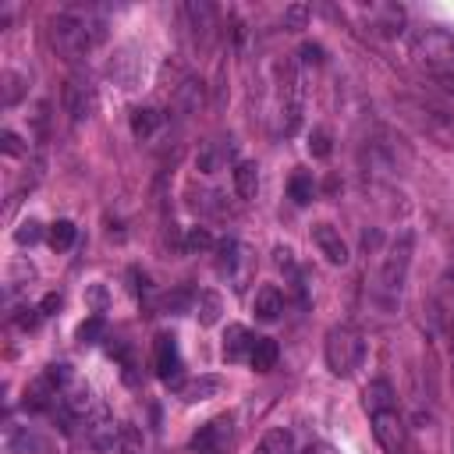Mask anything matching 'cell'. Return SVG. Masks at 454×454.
Masks as SVG:
<instances>
[{
	"label": "cell",
	"instance_id": "11",
	"mask_svg": "<svg viewBox=\"0 0 454 454\" xmlns=\"http://www.w3.org/2000/svg\"><path fill=\"white\" fill-rule=\"evenodd\" d=\"M60 408L71 415V419H89L96 408H99V401H96V394H92V387L89 383H82L78 376L60 390Z\"/></svg>",
	"mask_w": 454,
	"mask_h": 454
},
{
	"label": "cell",
	"instance_id": "3",
	"mask_svg": "<svg viewBox=\"0 0 454 454\" xmlns=\"http://www.w3.org/2000/svg\"><path fill=\"white\" fill-rule=\"evenodd\" d=\"M411 57L436 78H454V32L440 25H422L411 35Z\"/></svg>",
	"mask_w": 454,
	"mask_h": 454
},
{
	"label": "cell",
	"instance_id": "10",
	"mask_svg": "<svg viewBox=\"0 0 454 454\" xmlns=\"http://www.w3.org/2000/svg\"><path fill=\"white\" fill-rule=\"evenodd\" d=\"M312 241L319 248V255L330 262V266H348L351 252H348V241L340 238V231L333 223H312Z\"/></svg>",
	"mask_w": 454,
	"mask_h": 454
},
{
	"label": "cell",
	"instance_id": "20",
	"mask_svg": "<svg viewBox=\"0 0 454 454\" xmlns=\"http://www.w3.org/2000/svg\"><path fill=\"white\" fill-rule=\"evenodd\" d=\"M220 316H223V298L216 291H199V298H195V319H199V326H216Z\"/></svg>",
	"mask_w": 454,
	"mask_h": 454
},
{
	"label": "cell",
	"instance_id": "1",
	"mask_svg": "<svg viewBox=\"0 0 454 454\" xmlns=\"http://www.w3.org/2000/svg\"><path fill=\"white\" fill-rule=\"evenodd\" d=\"M106 39V21L96 11H60L50 21V43L64 60H82Z\"/></svg>",
	"mask_w": 454,
	"mask_h": 454
},
{
	"label": "cell",
	"instance_id": "26",
	"mask_svg": "<svg viewBox=\"0 0 454 454\" xmlns=\"http://www.w3.org/2000/svg\"><path fill=\"white\" fill-rule=\"evenodd\" d=\"M74 238H78V227L71 220H53L50 231H46V241H50L53 252H67L74 245Z\"/></svg>",
	"mask_w": 454,
	"mask_h": 454
},
{
	"label": "cell",
	"instance_id": "37",
	"mask_svg": "<svg viewBox=\"0 0 454 454\" xmlns=\"http://www.w3.org/2000/svg\"><path fill=\"white\" fill-rule=\"evenodd\" d=\"M273 262H277L280 270H287V273H294V252H291V248H284V245H277V248H273Z\"/></svg>",
	"mask_w": 454,
	"mask_h": 454
},
{
	"label": "cell",
	"instance_id": "31",
	"mask_svg": "<svg viewBox=\"0 0 454 454\" xmlns=\"http://www.w3.org/2000/svg\"><path fill=\"white\" fill-rule=\"evenodd\" d=\"M184 248H188V252H209V248H216V241H213V234H209L206 227H188Z\"/></svg>",
	"mask_w": 454,
	"mask_h": 454
},
{
	"label": "cell",
	"instance_id": "18",
	"mask_svg": "<svg viewBox=\"0 0 454 454\" xmlns=\"http://www.w3.org/2000/svg\"><path fill=\"white\" fill-rule=\"evenodd\" d=\"M234 192H238V199H255V192H259V163L255 160H238L234 163Z\"/></svg>",
	"mask_w": 454,
	"mask_h": 454
},
{
	"label": "cell",
	"instance_id": "2",
	"mask_svg": "<svg viewBox=\"0 0 454 454\" xmlns=\"http://www.w3.org/2000/svg\"><path fill=\"white\" fill-rule=\"evenodd\" d=\"M323 358L333 376H340V380L355 376V369H362V362H365V340H362L358 326L333 323L323 337Z\"/></svg>",
	"mask_w": 454,
	"mask_h": 454
},
{
	"label": "cell",
	"instance_id": "27",
	"mask_svg": "<svg viewBox=\"0 0 454 454\" xmlns=\"http://www.w3.org/2000/svg\"><path fill=\"white\" fill-rule=\"evenodd\" d=\"M7 447H11L14 454H28V450H32V454H43V450H46V443H43L28 426H25V429H11V433H7Z\"/></svg>",
	"mask_w": 454,
	"mask_h": 454
},
{
	"label": "cell",
	"instance_id": "9",
	"mask_svg": "<svg viewBox=\"0 0 454 454\" xmlns=\"http://www.w3.org/2000/svg\"><path fill=\"white\" fill-rule=\"evenodd\" d=\"M117 436H121V422H114V415L99 404V408L85 419V443H89L92 450L106 454V450L117 447Z\"/></svg>",
	"mask_w": 454,
	"mask_h": 454
},
{
	"label": "cell",
	"instance_id": "5",
	"mask_svg": "<svg viewBox=\"0 0 454 454\" xmlns=\"http://www.w3.org/2000/svg\"><path fill=\"white\" fill-rule=\"evenodd\" d=\"M60 103H64V114L71 117V124H85L96 114V106H99V96H96L92 78L82 74V71L67 74V82L60 89Z\"/></svg>",
	"mask_w": 454,
	"mask_h": 454
},
{
	"label": "cell",
	"instance_id": "42",
	"mask_svg": "<svg viewBox=\"0 0 454 454\" xmlns=\"http://www.w3.org/2000/svg\"><path fill=\"white\" fill-rule=\"evenodd\" d=\"M53 309H60V294H46V298H43V305H39V312H43V316H50Z\"/></svg>",
	"mask_w": 454,
	"mask_h": 454
},
{
	"label": "cell",
	"instance_id": "33",
	"mask_svg": "<svg viewBox=\"0 0 454 454\" xmlns=\"http://www.w3.org/2000/svg\"><path fill=\"white\" fill-rule=\"evenodd\" d=\"M39 238H43V223L39 220H21L18 231H14V241L18 245H35Z\"/></svg>",
	"mask_w": 454,
	"mask_h": 454
},
{
	"label": "cell",
	"instance_id": "35",
	"mask_svg": "<svg viewBox=\"0 0 454 454\" xmlns=\"http://www.w3.org/2000/svg\"><path fill=\"white\" fill-rule=\"evenodd\" d=\"M309 153L312 156H330V131L326 128H316L309 135Z\"/></svg>",
	"mask_w": 454,
	"mask_h": 454
},
{
	"label": "cell",
	"instance_id": "38",
	"mask_svg": "<svg viewBox=\"0 0 454 454\" xmlns=\"http://www.w3.org/2000/svg\"><path fill=\"white\" fill-rule=\"evenodd\" d=\"M39 316H43L39 309H18V316H14V323H18L21 330H32V326L39 323Z\"/></svg>",
	"mask_w": 454,
	"mask_h": 454
},
{
	"label": "cell",
	"instance_id": "12",
	"mask_svg": "<svg viewBox=\"0 0 454 454\" xmlns=\"http://www.w3.org/2000/svg\"><path fill=\"white\" fill-rule=\"evenodd\" d=\"M153 369H156V376L167 380V383L181 372V355H177L174 333H156V340H153Z\"/></svg>",
	"mask_w": 454,
	"mask_h": 454
},
{
	"label": "cell",
	"instance_id": "13",
	"mask_svg": "<svg viewBox=\"0 0 454 454\" xmlns=\"http://www.w3.org/2000/svg\"><path fill=\"white\" fill-rule=\"evenodd\" d=\"M223 387H227V383H223V376L202 372V376H192V380L177 383V397H181L184 404H199V401H209V397H216Z\"/></svg>",
	"mask_w": 454,
	"mask_h": 454
},
{
	"label": "cell",
	"instance_id": "36",
	"mask_svg": "<svg viewBox=\"0 0 454 454\" xmlns=\"http://www.w3.org/2000/svg\"><path fill=\"white\" fill-rule=\"evenodd\" d=\"M0 149H4L7 156H25V153H28V145H25L14 131H4V135H0Z\"/></svg>",
	"mask_w": 454,
	"mask_h": 454
},
{
	"label": "cell",
	"instance_id": "29",
	"mask_svg": "<svg viewBox=\"0 0 454 454\" xmlns=\"http://www.w3.org/2000/svg\"><path fill=\"white\" fill-rule=\"evenodd\" d=\"M142 450H145V436H142V429L131 426V422H121V436H117L114 454H142Z\"/></svg>",
	"mask_w": 454,
	"mask_h": 454
},
{
	"label": "cell",
	"instance_id": "39",
	"mask_svg": "<svg viewBox=\"0 0 454 454\" xmlns=\"http://www.w3.org/2000/svg\"><path fill=\"white\" fill-rule=\"evenodd\" d=\"M298 53H301L305 64H323V46H319V43H305Z\"/></svg>",
	"mask_w": 454,
	"mask_h": 454
},
{
	"label": "cell",
	"instance_id": "19",
	"mask_svg": "<svg viewBox=\"0 0 454 454\" xmlns=\"http://www.w3.org/2000/svg\"><path fill=\"white\" fill-rule=\"evenodd\" d=\"M174 106H177L181 117L195 114V110L202 106V82H199V78H184V82L177 85V92H174Z\"/></svg>",
	"mask_w": 454,
	"mask_h": 454
},
{
	"label": "cell",
	"instance_id": "25",
	"mask_svg": "<svg viewBox=\"0 0 454 454\" xmlns=\"http://www.w3.org/2000/svg\"><path fill=\"white\" fill-rule=\"evenodd\" d=\"M156 128H160V114H156L153 106H138V110H131V135H135L138 142L153 138Z\"/></svg>",
	"mask_w": 454,
	"mask_h": 454
},
{
	"label": "cell",
	"instance_id": "41",
	"mask_svg": "<svg viewBox=\"0 0 454 454\" xmlns=\"http://www.w3.org/2000/svg\"><path fill=\"white\" fill-rule=\"evenodd\" d=\"M301 454H337V447L333 443H326V440H312V443H305V450Z\"/></svg>",
	"mask_w": 454,
	"mask_h": 454
},
{
	"label": "cell",
	"instance_id": "4",
	"mask_svg": "<svg viewBox=\"0 0 454 454\" xmlns=\"http://www.w3.org/2000/svg\"><path fill=\"white\" fill-rule=\"evenodd\" d=\"M411 252H415V234H411V227H401L383 255V266H380V294H387V301L401 298L408 266H411Z\"/></svg>",
	"mask_w": 454,
	"mask_h": 454
},
{
	"label": "cell",
	"instance_id": "40",
	"mask_svg": "<svg viewBox=\"0 0 454 454\" xmlns=\"http://www.w3.org/2000/svg\"><path fill=\"white\" fill-rule=\"evenodd\" d=\"M4 82H7V92H4V103L11 106V103L18 99V82H21V74H14V71H7V74H4Z\"/></svg>",
	"mask_w": 454,
	"mask_h": 454
},
{
	"label": "cell",
	"instance_id": "34",
	"mask_svg": "<svg viewBox=\"0 0 454 454\" xmlns=\"http://www.w3.org/2000/svg\"><path fill=\"white\" fill-rule=\"evenodd\" d=\"M305 21H309V7H305V4H291V7L284 11V28L298 32V28H305Z\"/></svg>",
	"mask_w": 454,
	"mask_h": 454
},
{
	"label": "cell",
	"instance_id": "23",
	"mask_svg": "<svg viewBox=\"0 0 454 454\" xmlns=\"http://www.w3.org/2000/svg\"><path fill=\"white\" fill-rule=\"evenodd\" d=\"M422 128L440 142V145H454V117L440 114V110H426L422 117Z\"/></svg>",
	"mask_w": 454,
	"mask_h": 454
},
{
	"label": "cell",
	"instance_id": "17",
	"mask_svg": "<svg viewBox=\"0 0 454 454\" xmlns=\"http://www.w3.org/2000/svg\"><path fill=\"white\" fill-rule=\"evenodd\" d=\"M362 408H365L369 415H380V411H387V408H397L394 387H390L387 380H372V383L362 390Z\"/></svg>",
	"mask_w": 454,
	"mask_h": 454
},
{
	"label": "cell",
	"instance_id": "8",
	"mask_svg": "<svg viewBox=\"0 0 454 454\" xmlns=\"http://www.w3.org/2000/svg\"><path fill=\"white\" fill-rule=\"evenodd\" d=\"M372 419V436L376 443L387 450V454H404L408 447V426H404V415L397 408H387L380 415H369Z\"/></svg>",
	"mask_w": 454,
	"mask_h": 454
},
{
	"label": "cell",
	"instance_id": "14",
	"mask_svg": "<svg viewBox=\"0 0 454 454\" xmlns=\"http://www.w3.org/2000/svg\"><path fill=\"white\" fill-rule=\"evenodd\" d=\"M252 344H255V333L248 326H241V323H231L223 330V362H231V365L234 362H248Z\"/></svg>",
	"mask_w": 454,
	"mask_h": 454
},
{
	"label": "cell",
	"instance_id": "6",
	"mask_svg": "<svg viewBox=\"0 0 454 454\" xmlns=\"http://www.w3.org/2000/svg\"><path fill=\"white\" fill-rule=\"evenodd\" d=\"M216 270L234 284V291H241L255 270V259L245 245H238L234 238H223V241H216Z\"/></svg>",
	"mask_w": 454,
	"mask_h": 454
},
{
	"label": "cell",
	"instance_id": "28",
	"mask_svg": "<svg viewBox=\"0 0 454 454\" xmlns=\"http://www.w3.org/2000/svg\"><path fill=\"white\" fill-rule=\"evenodd\" d=\"M287 192H291V199H294L298 206H309L312 195H316V181H312V174H309V170H294L291 181H287Z\"/></svg>",
	"mask_w": 454,
	"mask_h": 454
},
{
	"label": "cell",
	"instance_id": "22",
	"mask_svg": "<svg viewBox=\"0 0 454 454\" xmlns=\"http://www.w3.org/2000/svg\"><path fill=\"white\" fill-rule=\"evenodd\" d=\"M181 14H184L188 28L199 32V35H206L209 25H213V4H206V0H188V4L181 7Z\"/></svg>",
	"mask_w": 454,
	"mask_h": 454
},
{
	"label": "cell",
	"instance_id": "24",
	"mask_svg": "<svg viewBox=\"0 0 454 454\" xmlns=\"http://www.w3.org/2000/svg\"><path fill=\"white\" fill-rule=\"evenodd\" d=\"M252 454H294V436H291V429H270V433H262V440L255 443Z\"/></svg>",
	"mask_w": 454,
	"mask_h": 454
},
{
	"label": "cell",
	"instance_id": "15",
	"mask_svg": "<svg viewBox=\"0 0 454 454\" xmlns=\"http://www.w3.org/2000/svg\"><path fill=\"white\" fill-rule=\"evenodd\" d=\"M110 78L121 85V89H135V82H138V74H142V60L135 57V50L131 46H124V50H117V57L110 60Z\"/></svg>",
	"mask_w": 454,
	"mask_h": 454
},
{
	"label": "cell",
	"instance_id": "16",
	"mask_svg": "<svg viewBox=\"0 0 454 454\" xmlns=\"http://www.w3.org/2000/svg\"><path fill=\"white\" fill-rule=\"evenodd\" d=\"M252 312H255L259 323H277L280 312H284V294H280V287H277V284H262V287L255 291Z\"/></svg>",
	"mask_w": 454,
	"mask_h": 454
},
{
	"label": "cell",
	"instance_id": "30",
	"mask_svg": "<svg viewBox=\"0 0 454 454\" xmlns=\"http://www.w3.org/2000/svg\"><path fill=\"white\" fill-rule=\"evenodd\" d=\"M220 160H223L220 145H216V142H202V149H199V156H195V167H199L202 174H213V170L220 167Z\"/></svg>",
	"mask_w": 454,
	"mask_h": 454
},
{
	"label": "cell",
	"instance_id": "7",
	"mask_svg": "<svg viewBox=\"0 0 454 454\" xmlns=\"http://www.w3.org/2000/svg\"><path fill=\"white\" fill-rule=\"evenodd\" d=\"M234 443V419L231 415H216L206 426L195 429L192 436V450L195 454H227Z\"/></svg>",
	"mask_w": 454,
	"mask_h": 454
},
{
	"label": "cell",
	"instance_id": "21",
	"mask_svg": "<svg viewBox=\"0 0 454 454\" xmlns=\"http://www.w3.org/2000/svg\"><path fill=\"white\" fill-rule=\"evenodd\" d=\"M277 355H280V348H277L273 337H255L252 355H248V365H252L255 372H270V369L277 365Z\"/></svg>",
	"mask_w": 454,
	"mask_h": 454
},
{
	"label": "cell",
	"instance_id": "32",
	"mask_svg": "<svg viewBox=\"0 0 454 454\" xmlns=\"http://www.w3.org/2000/svg\"><path fill=\"white\" fill-rule=\"evenodd\" d=\"M103 330H106L103 316H89V319L78 326V340H82V344H96V340L103 337Z\"/></svg>",
	"mask_w": 454,
	"mask_h": 454
}]
</instances>
